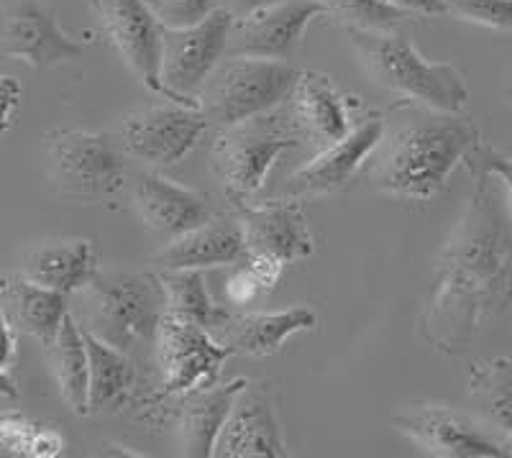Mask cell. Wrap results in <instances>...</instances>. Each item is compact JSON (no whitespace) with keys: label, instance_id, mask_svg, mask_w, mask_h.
<instances>
[{"label":"cell","instance_id":"cell-15","mask_svg":"<svg viewBox=\"0 0 512 458\" xmlns=\"http://www.w3.org/2000/svg\"><path fill=\"white\" fill-rule=\"evenodd\" d=\"M392 425L433 456L497 458L507 456L505 443H497L469 415L446 405H418L392 415Z\"/></svg>","mask_w":512,"mask_h":458},{"label":"cell","instance_id":"cell-1","mask_svg":"<svg viewBox=\"0 0 512 458\" xmlns=\"http://www.w3.org/2000/svg\"><path fill=\"white\" fill-rule=\"evenodd\" d=\"M474 192L436 259L418 333L446 356L466 354L512 305V210L495 174L474 172Z\"/></svg>","mask_w":512,"mask_h":458},{"label":"cell","instance_id":"cell-9","mask_svg":"<svg viewBox=\"0 0 512 458\" xmlns=\"http://www.w3.org/2000/svg\"><path fill=\"white\" fill-rule=\"evenodd\" d=\"M233 21V13L221 6L200 24L187 29H164L162 85L167 90V100L200 108L198 93L223 57H228Z\"/></svg>","mask_w":512,"mask_h":458},{"label":"cell","instance_id":"cell-13","mask_svg":"<svg viewBox=\"0 0 512 458\" xmlns=\"http://www.w3.org/2000/svg\"><path fill=\"white\" fill-rule=\"evenodd\" d=\"M326 16L318 0H282L244 18H236L228 41V57H259L290 62L303 49L305 29Z\"/></svg>","mask_w":512,"mask_h":458},{"label":"cell","instance_id":"cell-34","mask_svg":"<svg viewBox=\"0 0 512 458\" xmlns=\"http://www.w3.org/2000/svg\"><path fill=\"white\" fill-rule=\"evenodd\" d=\"M464 164L469 167V172H489L495 174L497 180L502 182L507 192V203H510L512 210V159L505 157L502 151H497L495 146L482 144L479 141L472 151H469V157L464 159Z\"/></svg>","mask_w":512,"mask_h":458},{"label":"cell","instance_id":"cell-24","mask_svg":"<svg viewBox=\"0 0 512 458\" xmlns=\"http://www.w3.org/2000/svg\"><path fill=\"white\" fill-rule=\"evenodd\" d=\"M3 308L18 333L36 338L49 348L67 318V295L49 287L29 282L26 277H6L3 285Z\"/></svg>","mask_w":512,"mask_h":458},{"label":"cell","instance_id":"cell-23","mask_svg":"<svg viewBox=\"0 0 512 458\" xmlns=\"http://www.w3.org/2000/svg\"><path fill=\"white\" fill-rule=\"evenodd\" d=\"M315 323H318V315L310 308H290L280 313H231L216 338L223 346L231 348V354L274 356L280 354L287 338L313 331Z\"/></svg>","mask_w":512,"mask_h":458},{"label":"cell","instance_id":"cell-3","mask_svg":"<svg viewBox=\"0 0 512 458\" xmlns=\"http://www.w3.org/2000/svg\"><path fill=\"white\" fill-rule=\"evenodd\" d=\"M361 67L387 93L433 113H461L469 100L464 75L448 62H428L400 31L349 29Z\"/></svg>","mask_w":512,"mask_h":458},{"label":"cell","instance_id":"cell-27","mask_svg":"<svg viewBox=\"0 0 512 458\" xmlns=\"http://www.w3.org/2000/svg\"><path fill=\"white\" fill-rule=\"evenodd\" d=\"M157 274L167 300V313L203 325L213 336L221 331L231 310L213 302L203 269H159Z\"/></svg>","mask_w":512,"mask_h":458},{"label":"cell","instance_id":"cell-37","mask_svg":"<svg viewBox=\"0 0 512 458\" xmlns=\"http://www.w3.org/2000/svg\"><path fill=\"white\" fill-rule=\"evenodd\" d=\"M18 105H21V85H18V80L11 75H0V136L11 128Z\"/></svg>","mask_w":512,"mask_h":458},{"label":"cell","instance_id":"cell-5","mask_svg":"<svg viewBox=\"0 0 512 458\" xmlns=\"http://www.w3.org/2000/svg\"><path fill=\"white\" fill-rule=\"evenodd\" d=\"M303 141L305 136L295 118L274 111L218 128L210 157L228 203H246L254 198L267 182L272 164Z\"/></svg>","mask_w":512,"mask_h":458},{"label":"cell","instance_id":"cell-32","mask_svg":"<svg viewBox=\"0 0 512 458\" xmlns=\"http://www.w3.org/2000/svg\"><path fill=\"white\" fill-rule=\"evenodd\" d=\"M146 3L154 11V16L162 21L164 29L195 26L223 6V0H146Z\"/></svg>","mask_w":512,"mask_h":458},{"label":"cell","instance_id":"cell-8","mask_svg":"<svg viewBox=\"0 0 512 458\" xmlns=\"http://www.w3.org/2000/svg\"><path fill=\"white\" fill-rule=\"evenodd\" d=\"M154 341L162 382L144 402L149 412L162 410L175 397L216 384L226 359L233 356L231 348L223 346L208 328L172 313H164Z\"/></svg>","mask_w":512,"mask_h":458},{"label":"cell","instance_id":"cell-36","mask_svg":"<svg viewBox=\"0 0 512 458\" xmlns=\"http://www.w3.org/2000/svg\"><path fill=\"white\" fill-rule=\"evenodd\" d=\"M244 264L249 267V272L254 274L256 282L262 285L264 292L277 287V282H280L282 277V269H285V261L274 259V256H264V254H246Z\"/></svg>","mask_w":512,"mask_h":458},{"label":"cell","instance_id":"cell-4","mask_svg":"<svg viewBox=\"0 0 512 458\" xmlns=\"http://www.w3.org/2000/svg\"><path fill=\"white\" fill-rule=\"evenodd\" d=\"M77 323L121 351H131L157 338L167 313L157 272H100L77 292Z\"/></svg>","mask_w":512,"mask_h":458},{"label":"cell","instance_id":"cell-21","mask_svg":"<svg viewBox=\"0 0 512 458\" xmlns=\"http://www.w3.org/2000/svg\"><path fill=\"white\" fill-rule=\"evenodd\" d=\"M349 100V95L341 93L333 85L331 77L323 75V72H300V80L292 90L290 116L295 118L305 139H310L320 149H326V146L349 136L351 128H354Z\"/></svg>","mask_w":512,"mask_h":458},{"label":"cell","instance_id":"cell-30","mask_svg":"<svg viewBox=\"0 0 512 458\" xmlns=\"http://www.w3.org/2000/svg\"><path fill=\"white\" fill-rule=\"evenodd\" d=\"M326 16H336L346 29L397 31L413 13L390 6L384 0H318Z\"/></svg>","mask_w":512,"mask_h":458},{"label":"cell","instance_id":"cell-31","mask_svg":"<svg viewBox=\"0 0 512 458\" xmlns=\"http://www.w3.org/2000/svg\"><path fill=\"white\" fill-rule=\"evenodd\" d=\"M446 16L487 26L495 31H512V0H443Z\"/></svg>","mask_w":512,"mask_h":458},{"label":"cell","instance_id":"cell-11","mask_svg":"<svg viewBox=\"0 0 512 458\" xmlns=\"http://www.w3.org/2000/svg\"><path fill=\"white\" fill-rule=\"evenodd\" d=\"M105 36L136 80L167 98L162 85L164 26L146 0H90Z\"/></svg>","mask_w":512,"mask_h":458},{"label":"cell","instance_id":"cell-38","mask_svg":"<svg viewBox=\"0 0 512 458\" xmlns=\"http://www.w3.org/2000/svg\"><path fill=\"white\" fill-rule=\"evenodd\" d=\"M384 3L402 8V11L413 13V16L415 13H420V16H446L443 0H384Z\"/></svg>","mask_w":512,"mask_h":458},{"label":"cell","instance_id":"cell-28","mask_svg":"<svg viewBox=\"0 0 512 458\" xmlns=\"http://www.w3.org/2000/svg\"><path fill=\"white\" fill-rule=\"evenodd\" d=\"M469 395L497 428L512 435V361L505 356L477 361L469 374Z\"/></svg>","mask_w":512,"mask_h":458},{"label":"cell","instance_id":"cell-14","mask_svg":"<svg viewBox=\"0 0 512 458\" xmlns=\"http://www.w3.org/2000/svg\"><path fill=\"white\" fill-rule=\"evenodd\" d=\"M218 458H285L287 443L272 382H246L216 441Z\"/></svg>","mask_w":512,"mask_h":458},{"label":"cell","instance_id":"cell-16","mask_svg":"<svg viewBox=\"0 0 512 458\" xmlns=\"http://www.w3.org/2000/svg\"><path fill=\"white\" fill-rule=\"evenodd\" d=\"M384 134H387V123L379 113L359 121L351 128L349 136L320 149L313 162L297 169L287 180L285 195L290 200H300L323 198V195L344 190L351 177L361 169V164L379 149Z\"/></svg>","mask_w":512,"mask_h":458},{"label":"cell","instance_id":"cell-7","mask_svg":"<svg viewBox=\"0 0 512 458\" xmlns=\"http://www.w3.org/2000/svg\"><path fill=\"white\" fill-rule=\"evenodd\" d=\"M49 180L77 203H103L126 185V151L121 141L98 131L54 128L47 136Z\"/></svg>","mask_w":512,"mask_h":458},{"label":"cell","instance_id":"cell-29","mask_svg":"<svg viewBox=\"0 0 512 458\" xmlns=\"http://www.w3.org/2000/svg\"><path fill=\"white\" fill-rule=\"evenodd\" d=\"M0 448L16 456L52 458L64 451V438L21 412H0Z\"/></svg>","mask_w":512,"mask_h":458},{"label":"cell","instance_id":"cell-22","mask_svg":"<svg viewBox=\"0 0 512 458\" xmlns=\"http://www.w3.org/2000/svg\"><path fill=\"white\" fill-rule=\"evenodd\" d=\"M98 274V251L93 241L64 238L47 241L26 254L21 277L62 295H77Z\"/></svg>","mask_w":512,"mask_h":458},{"label":"cell","instance_id":"cell-12","mask_svg":"<svg viewBox=\"0 0 512 458\" xmlns=\"http://www.w3.org/2000/svg\"><path fill=\"white\" fill-rule=\"evenodd\" d=\"M85 49L82 41L62 31L52 8L41 0H13L0 13V52L24 59L34 70L75 62Z\"/></svg>","mask_w":512,"mask_h":458},{"label":"cell","instance_id":"cell-18","mask_svg":"<svg viewBox=\"0 0 512 458\" xmlns=\"http://www.w3.org/2000/svg\"><path fill=\"white\" fill-rule=\"evenodd\" d=\"M231 210L241 221L249 254L274 256L285 261H303L313 256L315 241L305 223L303 208L297 200L274 203H233Z\"/></svg>","mask_w":512,"mask_h":458},{"label":"cell","instance_id":"cell-10","mask_svg":"<svg viewBox=\"0 0 512 458\" xmlns=\"http://www.w3.org/2000/svg\"><path fill=\"white\" fill-rule=\"evenodd\" d=\"M208 128L210 123L203 108L169 100L123 116L118 141L126 157L136 162L149 167H172L195 149Z\"/></svg>","mask_w":512,"mask_h":458},{"label":"cell","instance_id":"cell-39","mask_svg":"<svg viewBox=\"0 0 512 458\" xmlns=\"http://www.w3.org/2000/svg\"><path fill=\"white\" fill-rule=\"evenodd\" d=\"M277 3H282V0H223V8H228L233 18H244L249 13L262 11V8L277 6Z\"/></svg>","mask_w":512,"mask_h":458},{"label":"cell","instance_id":"cell-17","mask_svg":"<svg viewBox=\"0 0 512 458\" xmlns=\"http://www.w3.org/2000/svg\"><path fill=\"white\" fill-rule=\"evenodd\" d=\"M134 203L146 231L169 244L218 213L208 192L190 190L162 174L144 172L134 185Z\"/></svg>","mask_w":512,"mask_h":458},{"label":"cell","instance_id":"cell-2","mask_svg":"<svg viewBox=\"0 0 512 458\" xmlns=\"http://www.w3.org/2000/svg\"><path fill=\"white\" fill-rule=\"evenodd\" d=\"M479 144V131L459 113H428L382 139L369 172L372 190L390 198L428 203L446 190L456 167Z\"/></svg>","mask_w":512,"mask_h":458},{"label":"cell","instance_id":"cell-25","mask_svg":"<svg viewBox=\"0 0 512 458\" xmlns=\"http://www.w3.org/2000/svg\"><path fill=\"white\" fill-rule=\"evenodd\" d=\"M82 328V325H80ZM88 343L90 379H88V415H105L118 412L128 405L131 392L136 387V366L128 359L126 351L100 341L90 331L82 328Z\"/></svg>","mask_w":512,"mask_h":458},{"label":"cell","instance_id":"cell-33","mask_svg":"<svg viewBox=\"0 0 512 458\" xmlns=\"http://www.w3.org/2000/svg\"><path fill=\"white\" fill-rule=\"evenodd\" d=\"M3 285L6 274L0 272V400H18V384L13 372H16V328L8 320L6 308H3Z\"/></svg>","mask_w":512,"mask_h":458},{"label":"cell","instance_id":"cell-26","mask_svg":"<svg viewBox=\"0 0 512 458\" xmlns=\"http://www.w3.org/2000/svg\"><path fill=\"white\" fill-rule=\"evenodd\" d=\"M49 361H52L59 395L67 402V407L75 415H88V343H85L80 323L72 313H67L57 338L49 346Z\"/></svg>","mask_w":512,"mask_h":458},{"label":"cell","instance_id":"cell-20","mask_svg":"<svg viewBox=\"0 0 512 458\" xmlns=\"http://www.w3.org/2000/svg\"><path fill=\"white\" fill-rule=\"evenodd\" d=\"M249 379L236 377L226 384H210V387L195 389L187 395L175 397L162 407H172L177 423V435H180L182 456L192 458H210L216 451V441L226 425L231 407L239 397L241 389Z\"/></svg>","mask_w":512,"mask_h":458},{"label":"cell","instance_id":"cell-6","mask_svg":"<svg viewBox=\"0 0 512 458\" xmlns=\"http://www.w3.org/2000/svg\"><path fill=\"white\" fill-rule=\"evenodd\" d=\"M297 80L300 72L282 59L228 57L208 77L198 100L210 126L226 128L274 111L292 98Z\"/></svg>","mask_w":512,"mask_h":458},{"label":"cell","instance_id":"cell-19","mask_svg":"<svg viewBox=\"0 0 512 458\" xmlns=\"http://www.w3.org/2000/svg\"><path fill=\"white\" fill-rule=\"evenodd\" d=\"M246 236L236 213H216L203 226L192 228L185 236L164 244L162 251L152 256L159 269H210L236 267L244 256Z\"/></svg>","mask_w":512,"mask_h":458},{"label":"cell","instance_id":"cell-35","mask_svg":"<svg viewBox=\"0 0 512 458\" xmlns=\"http://www.w3.org/2000/svg\"><path fill=\"white\" fill-rule=\"evenodd\" d=\"M262 285L256 282L254 274L249 272V267L244 264V259L236 264L231 277L226 279V287H223V297H226V305H249L251 300L262 295Z\"/></svg>","mask_w":512,"mask_h":458}]
</instances>
